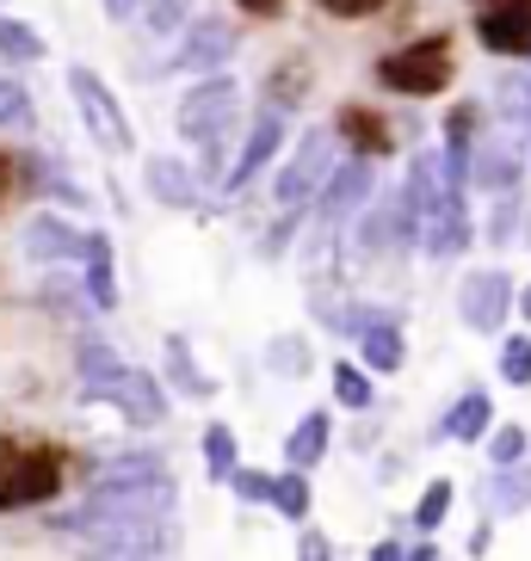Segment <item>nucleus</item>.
I'll use <instances>...</instances> for the list:
<instances>
[{
	"label": "nucleus",
	"mask_w": 531,
	"mask_h": 561,
	"mask_svg": "<svg viewBox=\"0 0 531 561\" xmlns=\"http://www.w3.org/2000/svg\"><path fill=\"white\" fill-rule=\"evenodd\" d=\"M75 377H81V396L87 401L117 408L131 426H161L167 413H173V396L161 389V377H155V370H143V364H131L124 352L100 346V340H87V346H81Z\"/></svg>",
	"instance_id": "1"
},
{
	"label": "nucleus",
	"mask_w": 531,
	"mask_h": 561,
	"mask_svg": "<svg viewBox=\"0 0 531 561\" xmlns=\"http://www.w3.org/2000/svg\"><path fill=\"white\" fill-rule=\"evenodd\" d=\"M68 476H75V457H68L63 445L7 432V438H0V518L56 506V500L68 494Z\"/></svg>",
	"instance_id": "2"
},
{
	"label": "nucleus",
	"mask_w": 531,
	"mask_h": 561,
	"mask_svg": "<svg viewBox=\"0 0 531 561\" xmlns=\"http://www.w3.org/2000/svg\"><path fill=\"white\" fill-rule=\"evenodd\" d=\"M451 81H457V37L451 32H415L371 62V87L389 100H439V93H451Z\"/></svg>",
	"instance_id": "3"
},
{
	"label": "nucleus",
	"mask_w": 531,
	"mask_h": 561,
	"mask_svg": "<svg viewBox=\"0 0 531 561\" xmlns=\"http://www.w3.org/2000/svg\"><path fill=\"white\" fill-rule=\"evenodd\" d=\"M241 124H248V112H241V81H235L229 68H223V75H199V81L180 93V105H173V130H180L192 149L241 142Z\"/></svg>",
	"instance_id": "4"
},
{
	"label": "nucleus",
	"mask_w": 531,
	"mask_h": 561,
	"mask_svg": "<svg viewBox=\"0 0 531 561\" xmlns=\"http://www.w3.org/2000/svg\"><path fill=\"white\" fill-rule=\"evenodd\" d=\"M63 81H68L75 112H81V130L93 136V149L131 161V154H136V124H131V112H124V100L112 93V81H105L93 62H68Z\"/></svg>",
	"instance_id": "5"
},
{
	"label": "nucleus",
	"mask_w": 531,
	"mask_h": 561,
	"mask_svg": "<svg viewBox=\"0 0 531 561\" xmlns=\"http://www.w3.org/2000/svg\"><path fill=\"white\" fill-rule=\"evenodd\" d=\"M334 149H340V142H334L328 124L297 130L291 154H279V173H272V204H279V216H309L321 180L334 173Z\"/></svg>",
	"instance_id": "6"
},
{
	"label": "nucleus",
	"mask_w": 531,
	"mask_h": 561,
	"mask_svg": "<svg viewBox=\"0 0 531 561\" xmlns=\"http://www.w3.org/2000/svg\"><path fill=\"white\" fill-rule=\"evenodd\" d=\"M235 50H241V25L229 13H192L185 32L173 37L167 62H155L149 75H192V81L199 75H223L235 62Z\"/></svg>",
	"instance_id": "7"
},
{
	"label": "nucleus",
	"mask_w": 531,
	"mask_h": 561,
	"mask_svg": "<svg viewBox=\"0 0 531 561\" xmlns=\"http://www.w3.org/2000/svg\"><path fill=\"white\" fill-rule=\"evenodd\" d=\"M284 149H291V112H279V105H253L248 124H241V149H235L229 173H223V192H248L260 173L279 167Z\"/></svg>",
	"instance_id": "8"
},
{
	"label": "nucleus",
	"mask_w": 531,
	"mask_h": 561,
	"mask_svg": "<svg viewBox=\"0 0 531 561\" xmlns=\"http://www.w3.org/2000/svg\"><path fill=\"white\" fill-rule=\"evenodd\" d=\"M470 37L500 62H531V0H470Z\"/></svg>",
	"instance_id": "9"
},
{
	"label": "nucleus",
	"mask_w": 531,
	"mask_h": 561,
	"mask_svg": "<svg viewBox=\"0 0 531 561\" xmlns=\"http://www.w3.org/2000/svg\"><path fill=\"white\" fill-rule=\"evenodd\" d=\"M334 142L352 154V161H396V149H402V136H396V124H389V112L383 105H371V100H347L340 112H334Z\"/></svg>",
	"instance_id": "10"
},
{
	"label": "nucleus",
	"mask_w": 531,
	"mask_h": 561,
	"mask_svg": "<svg viewBox=\"0 0 531 561\" xmlns=\"http://www.w3.org/2000/svg\"><path fill=\"white\" fill-rule=\"evenodd\" d=\"M19 253H25L32 265H44V272L81 265V253H87V229H81V222H68L63 210H50V204H37V210L25 216V229H19Z\"/></svg>",
	"instance_id": "11"
},
{
	"label": "nucleus",
	"mask_w": 531,
	"mask_h": 561,
	"mask_svg": "<svg viewBox=\"0 0 531 561\" xmlns=\"http://www.w3.org/2000/svg\"><path fill=\"white\" fill-rule=\"evenodd\" d=\"M513 297L519 290L500 265H476V272H464V284H457V314H464L470 333H507Z\"/></svg>",
	"instance_id": "12"
},
{
	"label": "nucleus",
	"mask_w": 531,
	"mask_h": 561,
	"mask_svg": "<svg viewBox=\"0 0 531 561\" xmlns=\"http://www.w3.org/2000/svg\"><path fill=\"white\" fill-rule=\"evenodd\" d=\"M371 192H377V167L371 161H334V173L321 180V192H316V204L309 210L321 216V229H334V222H352V216L371 204Z\"/></svg>",
	"instance_id": "13"
},
{
	"label": "nucleus",
	"mask_w": 531,
	"mask_h": 561,
	"mask_svg": "<svg viewBox=\"0 0 531 561\" xmlns=\"http://www.w3.org/2000/svg\"><path fill=\"white\" fill-rule=\"evenodd\" d=\"M143 192H149L161 210H199V173H192V161H180V154H143Z\"/></svg>",
	"instance_id": "14"
},
{
	"label": "nucleus",
	"mask_w": 531,
	"mask_h": 561,
	"mask_svg": "<svg viewBox=\"0 0 531 561\" xmlns=\"http://www.w3.org/2000/svg\"><path fill=\"white\" fill-rule=\"evenodd\" d=\"M81 290L93 302V314H117V248L105 229H87V253H81Z\"/></svg>",
	"instance_id": "15"
},
{
	"label": "nucleus",
	"mask_w": 531,
	"mask_h": 561,
	"mask_svg": "<svg viewBox=\"0 0 531 561\" xmlns=\"http://www.w3.org/2000/svg\"><path fill=\"white\" fill-rule=\"evenodd\" d=\"M25 204H44V154L0 142V216L25 210Z\"/></svg>",
	"instance_id": "16"
},
{
	"label": "nucleus",
	"mask_w": 531,
	"mask_h": 561,
	"mask_svg": "<svg viewBox=\"0 0 531 561\" xmlns=\"http://www.w3.org/2000/svg\"><path fill=\"white\" fill-rule=\"evenodd\" d=\"M161 377H167V396L216 401V377L199 364V352H192L185 333H167V340H161Z\"/></svg>",
	"instance_id": "17"
},
{
	"label": "nucleus",
	"mask_w": 531,
	"mask_h": 561,
	"mask_svg": "<svg viewBox=\"0 0 531 561\" xmlns=\"http://www.w3.org/2000/svg\"><path fill=\"white\" fill-rule=\"evenodd\" d=\"M316 93V62L309 56H279L272 62V75H266V87H260V105H279V112H303V100Z\"/></svg>",
	"instance_id": "18"
},
{
	"label": "nucleus",
	"mask_w": 531,
	"mask_h": 561,
	"mask_svg": "<svg viewBox=\"0 0 531 561\" xmlns=\"http://www.w3.org/2000/svg\"><path fill=\"white\" fill-rule=\"evenodd\" d=\"M488 426H495V396H488V389H464L432 432H439L445 445H482V438H488Z\"/></svg>",
	"instance_id": "19"
},
{
	"label": "nucleus",
	"mask_w": 531,
	"mask_h": 561,
	"mask_svg": "<svg viewBox=\"0 0 531 561\" xmlns=\"http://www.w3.org/2000/svg\"><path fill=\"white\" fill-rule=\"evenodd\" d=\"M328 445H334V413L309 408L297 426H291V438H284V469H303V476H309V469L328 457Z\"/></svg>",
	"instance_id": "20"
},
{
	"label": "nucleus",
	"mask_w": 531,
	"mask_h": 561,
	"mask_svg": "<svg viewBox=\"0 0 531 561\" xmlns=\"http://www.w3.org/2000/svg\"><path fill=\"white\" fill-rule=\"evenodd\" d=\"M359 364H365L371 377H396L402 364H408V340H402L396 321H377L371 314L365 328H359Z\"/></svg>",
	"instance_id": "21"
},
{
	"label": "nucleus",
	"mask_w": 531,
	"mask_h": 561,
	"mask_svg": "<svg viewBox=\"0 0 531 561\" xmlns=\"http://www.w3.org/2000/svg\"><path fill=\"white\" fill-rule=\"evenodd\" d=\"M0 62H7V68H37V62H50V37L37 32L32 19L0 13Z\"/></svg>",
	"instance_id": "22"
},
{
	"label": "nucleus",
	"mask_w": 531,
	"mask_h": 561,
	"mask_svg": "<svg viewBox=\"0 0 531 561\" xmlns=\"http://www.w3.org/2000/svg\"><path fill=\"white\" fill-rule=\"evenodd\" d=\"M328 382H334V401H340L347 413H371V408H377V382H371V370L359 358H334Z\"/></svg>",
	"instance_id": "23"
},
{
	"label": "nucleus",
	"mask_w": 531,
	"mask_h": 561,
	"mask_svg": "<svg viewBox=\"0 0 531 561\" xmlns=\"http://www.w3.org/2000/svg\"><path fill=\"white\" fill-rule=\"evenodd\" d=\"M192 13H199V0H143L136 25H143V37H155V44H173Z\"/></svg>",
	"instance_id": "24"
},
{
	"label": "nucleus",
	"mask_w": 531,
	"mask_h": 561,
	"mask_svg": "<svg viewBox=\"0 0 531 561\" xmlns=\"http://www.w3.org/2000/svg\"><path fill=\"white\" fill-rule=\"evenodd\" d=\"M199 450H204V476L229 488V476L241 469V445H235V426L211 420V426H204V438H199Z\"/></svg>",
	"instance_id": "25"
},
{
	"label": "nucleus",
	"mask_w": 531,
	"mask_h": 561,
	"mask_svg": "<svg viewBox=\"0 0 531 561\" xmlns=\"http://www.w3.org/2000/svg\"><path fill=\"white\" fill-rule=\"evenodd\" d=\"M272 512H279V518H291V525H309V512H316V488H309V476H303V469L272 476Z\"/></svg>",
	"instance_id": "26"
},
{
	"label": "nucleus",
	"mask_w": 531,
	"mask_h": 561,
	"mask_svg": "<svg viewBox=\"0 0 531 561\" xmlns=\"http://www.w3.org/2000/svg\"><path fill=\"white\" fill-rule=\"evenodd\" d=\"M266 370H272V377H309V370H316V352H309L303 333H272V340H266Z\"/></svg>",
	"instance_id": "27"
},
{
	"label": "nucleus",
	"mask_w": 531,
	"mask_h": 561,
	"mask_svg": "<svg viewBox=\"0 0 531 561\" xmlns=\"http://www.w3.org/2000/svg\"><path fill=\"white\" fill-rule=\"evenodd\" d=\"M0 130H19V136L37 130V100L19 75H0Z\"/></svg>",
	"instance_id": "28"
},
{
	"label": "nucleus",
	"mask_w": 531,
	"mask_h": 561,
	"mask_svg": "<svg viewBox=\"0 0 531 561\" xmlns=\"http://www.w3.org/2000/svg\"><path fill=\"white\" fill-rule=\"evenodd\" d=\"M451 500H457V481L451 476H432L427 488H420V500H415V530L420 537H432V530L451 518Z\"/></svg>",
	"instance_id": "29"
},
{
	"label": "nucleus",
	"mask_w": 531,
	"mask_h": 561,
	"mask_svg": "<svg viewBox=\"0 0 531 561\" xmlns=\"http://www.w3.org/2000/svg\"><path fill=\"white\" fill-rule=\"evenodd\" d=\"M488 506L495 512H526L531 506V462H519V469H495V476H488Z\"/></svg>",
	"instance_id": "30"
},
{
	"label": "nucleus",
	"mask_w": 531,
	"mask_h": 561,
	"mask_svg": "<svg viewBox=\"0 0 531 561\" xmlns=\"http://www.w3.org/2000/svg\"><path fill=\"white\" fill-rule=\"evenodd\" d=\"M507 389H531V333H500V358H495Z\"/></svg>",
	"instance_id": "31"
},
{
	"label": "nucleus",
	"mask_w": 531,
	"mask_h": 561,
	"mask_svg": "<svg viewBox=\"0 0 531 561\" xmlns=\"http://www.w3.org/2000/svg\"><path fill=\"white\" fill-rule=\"evenodd\" d=\"M482 445H488V469H519L531 438H526V426H488Z\"/></svg>",
	"instance_id": "32"
},
{
	"label": "nucleus",
	"mask_w": 531,
	"mask_h": 561,
	"mask_svg": "<svg viewBox=\"0 0 531 561\" xmlns=\"http://www.w3.org/2000/svg\"><path fill=\"white\" fill-rule=\"evenodd\" d=\"M396 0H316V13L334 19V25H365V19H383Z\"/></svg>",
	"instance_id": "33"
},
{
	"label": "nucleus",
	"mask_w": 531,
	"mask_h": 561,
	"mask_svg": "<svg viewBox=\"0 0 531 561\" xmlns=\"http://www.w3.org/2000/svg\"><path fill=\"white\" fill-rule=\"evenodd\" d=\"M44 302H50L56 314H93L87 290H81L75 278H63V272H50V278H44Z\"/></svg>",
	"instance_id": "34"
},
{
	"label": "nucleus",
	"mask_w": 531,
	"mask_h": 561,
	"mask_svg": "<svg viewBox=\"0 0 531 561\" xmlns=\"http://www.w3.org/2000/svg\"><path fill=\"white\" fill-rule=\"evenodd\" d=\"M229 488H235V500H248V506H272V476H266V469H248V462H241L229 476Z\"/></svg>",
	"instance_id": "35"
},
{
	"label": "nucleus",
	"mask_w": 531,
	"mask_h": 561,
	"mask_svg": "<svg viewBox=\"0 0 531 561\" xmlns=\"http://www.w3.org/2000/svg\"><path fill=\"white\" fill-rule=\"evenodd\" d=\"M241 19H260V25H272V19H284L291 13V0H229Z\"/></svg>",
	"instance_id": "36"
},
{
	"label": "nucleus",
	"mask_w": 531,
	"mask_h": 561,
	"mask_svg": "<svg viewBox=\"0 0 531 561\" xmlns=\"http://www.w3.org/2000/svg\"><path fill=\"white\" fill-rule=\"evenodd\" d=\"M297 561H334V543L321 537L316 525H303V537H297Z\"/></svg>",
	"instance_id": "37"
},
{
	"label": "nucleus",
	"mask_w": 531,
	"mask_h": 561,
	"mask_svg": "<svg viewBox=\"0 0 531 561\" xmlns=\"http://www.w3.org/2000/svg\"><path fill=\"white\" fill-rule=\"evenodd\" d=\"M105 7V19H112V25H131L136 13H143V0H100Z\"/></svg>",
	"instance_id": "38"
},
{
	"label": "nucleus",
	"mask_w": 531,
	"mask_h": 561,
	"mask_svg": "<svg viewBox=\"0 0 531 561\" xmlns=\"http://www.w3.org/2000/svg\"><path fill=\"white\" fill-rule=\"evenodd\" d=\"M365 561H408V549L396 543V537H383V543H371V556Z\"/></svg>",
	"instance_id": "39"
},
{
	"label": "nucleus",
	"mask_w": 531,
	"mask_h": 561,
	"mask_svg": "<svg viewBox=\"0 0 531 561\" xmlns=\"http://www.w3.org/2000/svg\"><path fill=\"white\" fill-rule=\"evenodd\" d=\"M488 543H495V525H488V518H482V525L470 530V556H488Z\"/></svg>",
	"instance_id": "40"
},
{
	"label": "nucleus",
	"mask_w": 531,
	"mask_h": 561,
	"mask_svg": "<svg viewBox=\"0 0 531 561\" xmlns=\"http://www.w3.org/2000/svg\"><path fill=\"white\" fill-rule=\"evenodd\" d=\"M408 561H445V556H439V543L427 537V543H415V549H408Z\"/></svg>",
	"instance_id": "41"
},
{
	"label": "nucleus",
	"mask_w": 531,
	"mask_h": 561,
	"mask_svg": "<svg viewBox=\"0 0 531 561\" xmlns=\"http://www.w3.org/2000/svg\"><path fill=\"white\" fill-rule=\"evenodd\" d=\"M513 314H519V321H531V284H519V297H513Z\"/></svg>",
	"instance_id": "42"
},
{
	"label": "nucleus",
	"mask_w": 531,
	"mask_h": 561,
	"mask_svg": "<svg viewBox=\"0 0 531 561\" xmlns=\"http://www.w3.org/2000/svg\"><path fill=\"white\" fill-rule=\"evenodd\" d=\"M0 7H7V0H0Z\"/></svg>",
	"instance_id": "43"
}]
</instances>
